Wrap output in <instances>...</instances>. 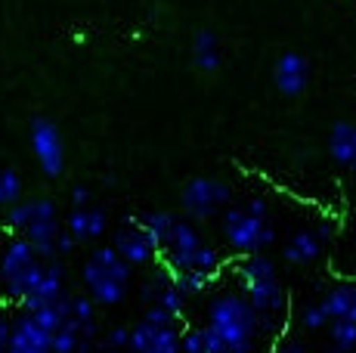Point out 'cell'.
I'll use <instances>...</instances> for the list:
<instances>
[{
  "instance_id": "cell-31",
  "label": "cell",
  "mask_w": 356,
  "mask_h": 353,
  "mask_svg": "<svg viewBox=\"0 0 356 353\" xmlns=\"http://www.w3.org/2000/svg\"><path fill=\"white\" fill-rule=\"evenodd\" d=\"M319 353H347V350H341V347H334V344H328V347L319 350Z\"/></svg>"
},
{
  "instance_id": "cell-5",
  "label": "cell",
  "mask_w": 356,
  "mask_h": 353,
  "mask_svg": "<svg viewBox=\"0 0 356 353\" xmlns=\"http://www.w3.org/2000/svg\"><path fill=\"white\" fill-rule=\"evenodd\" d=\"M44 257L22 236H13L0 251V301L6 304H22L31 285L38 282L40 270H44Z\"/></svg>"
},
{
  "instance_id": "cell-23",
  "label": "cell",
  "mask_w": 356,
  "mask_h": 353,
  "mask_svg": "<svg viewBox=\"0 0 356 353\" xmlns=\"http://www.w3.org/2000/svg\"><path fill=\"white\" fill-rule=\"evenodd\" d=\"M328 341H332L334 347L353 353L356 350V322L353 319H334V322H328Z\"/></svg>"
},
{
  "instance_id": "cell-8",
  "label": "cell",
  "mask_w": 356,
  "mask_h": 353,
  "mask_svg": "<svg viewBox=\"0 0 356 353\" xmlns=\"http://www.w3.org/2000/svg\"><path fill=\"white\" fill-rule=\"evenodd\" d=\"M29 142H31V155L38 161L40 174L47 180H59L65 174V140L63 131L53 118L47 115H38L29 124Z\"/></svg>"
},
{
  "instance_id": "cell-11",
  "label": "cell",
  "mask_w": 356,
  "mask_h": 353,
  "mask_svg": "<svg viewBox=\"0 0 356 353\" xmlns=\"http://www.w3.org/2000/svg\"><path fill=\"white\" fill-rule=\"evenodd\" d=\"M183 325L186 322H140L130 325L127 353H183Z\"/></svg>"
},
{
  "instance_id": "cell-26",
  "label": "cell",
  "mask_w": 356,
  "mask_h": 353,
  "mask_svg": "<svg viewBox=\"0 0 356 353\" xmlns=\"http://www.w3.org/2000/svg\"><path fill=\"white\" fill-rule=\"evenodd\" d=\"M13 304L0 301V353H6L10 347V331H13Z\"/></svg>"
},
{
  "instance_id": "cell-21",
  "label": "cell",
  "mask_w": 356,
  "mask_h": 353,
  "mask_svg": "<svg viewBox=\"0 0 356 353\" xmlns=\"http://www.w3.org/2000/svg\"><path fill=\"white\" fill-rule=\"evenodd\" d=\"M22 199V174L13 167H0V211Z\"/></svg>"
},
{
  "instance_id": "cell-27",
  "label": "cell",
  "mask_w": 356,
  "mask_h": 353,
  "mask_svg": "<svg viewBox=\"0 0 356 353\" xmlns=\"http://www.w3.org/2000/svg\"><path fill=\"white\" fill-rule=\"evenodd\" d=\"M198 353H229V347L214 335V331L202 325V350H198Z\"/></svg>"
},
{
  "instance_id": "cell-9",
  "label": "cell",
  "mask_w": 356,
  "mask_h": 353,
  "mask_svg": "<svg viewBox=\"0 0 356 353\" xmlns=\"http://www.w3.org/2000/svg\"><path fill=\"white\" fill-rule=\"evenodd\" d=\"M112 248L118 251L134 270H146V267H152V263L161 261L159 242H155L152 233L143 227L140 217H124V220L115 227Z\"/></svg>"
},
{
  "instance_id": "cell-6",
  "label": "cell",
  "mask_w": 356,
  "mask_h": 353,
  "mask_svg": "<svg viewBox=\"0 0 356 353\" xmlns=\"http://www.w3.org/2000/svg\"><path fill=\"white\" fill-rule=\"evenodd\" d=\"M220 236L229 254L248 257V254H264L276 242V229H273L270 217L251 214L245 205H229L220 214Z\"/></svg>"
},
{
  "instance_id": "cell-7",
  "label": "cell",
  "mask_w": 356,
  "mask_h": 353,
  "mask_svg": "<svg viewBox=\"0 0 356 353\" xmlns=\"http://www.w3.org/2000/svg\"><path fill=\"white\" fill-rule=\"evenodd\" d=\"M232 205V186L220 176H189L180 189V208L189 220H211Z\"/></svg>"
},
{
  "instance_id": "cell-13",
  "label": "cell",
  "mask_w": 356,
  "mask_h": 353,
  "mask_svg": "<svg viewBox=\"0 0 356 353\" xmlns=\"http://www.w3.org/2000/svg\"><path fill=\"white\" fill-rule=\"evenodd\" d=\"M65 229L74 242L81 245H99L102 236L108 233V214L102 205H72L65 214Z\"/></svg>"
},
{
  "instance_id": "cell-16",
  "label": "cell",
  "mask_w": 356,
  "mask_h": 353,
  "mask_svg": "<svg viewBox=\"0 0 356 353\" xmlns=\"http://www.w3.org/2000/svg\"><path fill=\"white\" fill-rule=\"evenodd\" d=\"M332 233H334L332 223H323V227H313V229H298L285 242L282 257L291 267H310V263L319 261V254H323L325 242L332 239Z\"/></svg>"
},
{
  "instance_id": "cell-25",
  "label": "cell",
  "mask_w": 356,
  "mask_h": 353,
  "mask_svg": "<svg viewBox=\"0 0 356 353\" xmlns=\"http://www.w3.org/2000/svg\"><path fill=\"white\" fill-rule=\"evenodd\" d=\"M130 344V329L127 325H115V329L102 331V338H97V347L102 353H124Z\"/></svg>"
},
{
  "instance_id": "cell-3",
  "label": "cell",
  "mask_w": 356,
  "mask_h": 353,
  "mask_svg": "<svg viewBox=\"0 0 356 353\" xmlns=\"http://www.w3.org/2000/svg\"><path fill=\"white\" fill-rule=\"evenodd\" d=\"M81 285L97 307H118L134 288V267L108 245H93L81 263Z\"/></svg>"
},
{
  "instance_id": "cell-30",
  "label": "cell",
  "mask_w": 356,
  "mask_h": 353,
  "mask_svg": "<svg viewBox=\"0 0 356 353\" xmlns=\"http://www.w3.org/2000/svg\"><path fill=\"white\" fill-rule=\"evenodd\" d=\"M242 205L248 208L251 214H257V217H270V202L260 199V195H254V199H248V202H242Z\"/></svg>"
},
{
  "instance_id": "cell-12",
  "label": "cell",
  "mask_w": 356,
  "mask_h": 353,
  "mask_svg": "<svg viewBox=\"0 0 356 353\" xmlns=\"http://www.w3.org/2000/svg\"><path fill=\"white\" fill-rule=\"evenodd\" d=\"M6 353H53V331L31 310H19L13 316L10 347Z\"/></svg>"
},
{
  "instance_id": "cell-1",
  "label": "cell",
  "mask_w": 356,
  "mask_h": 353,
  "mask_svg": "<svg viewBox=\"0 0 356 353\" xmlns=\"http://www.w3.org/2000/svg\"><path fill=\"white\" fill-rule=\"evenodd\" d=\"M232 276H236V288L248 297L260 319V335L279 338L285 335V325L291 319V295L285 288L279 267L270 254H248L238 257L232 263Z\"/></svg>"
},
{
  "instance_id": "cell-17",
  "label": "cell",
  "mask_w": 356,
  "mask_h": 353,
  "mask_svg": "<svg viewBox=\"0 0 356 353\" xmlns=\"http://www.w3.org/2000/svg\"><path fill=\"white\" fill-rule=\"evenodd\" d=\"M328 155L338 167L356 174V124L353 121H334L328 131Z\"/></svg>"
},
{
  "instance_id": "cell-28",
  "label": "cell",
  "mask_w": 356,
  "mask_h": 353,
  "mask_svg": "<svg viewBox=\"0 0 356 353\" xmlns=\"http://www.w3.org/2000/svg\"><path fill=\"white\" fill-rule=\"evenodd\" d=\"M270 353H310V350H307L300 341L289 338V335H279V338H276V344L270 347Z\"/></svg>"
},
{
  "instance_id": "cell-10",
  "label": "cell",
  "mask_w": 356,
  "mask_h": 353,
  "mask_svg": "<svg viewBox=\"0 0 356 353\" xmlns=\"http://www.w3.org/2000/svg\"><path fill=\"white\" fill-rule=\"evenodd\" d=\"M202 245H204V239H202V233L195 229V223L189 220V217H177L170 236L161 242V263L170 270V273L193 270Z\"/></svg>"
},
{
  "instance_id": "cell-15",
  "label": "cell",
  "mask_w": 356,
  "mask_h": 353,
  "mask_svg": "<svg viewBox=\"0 0 356 353\" xmlns=\"http://www.w3.org/2000/svg\"><path fill=\"white\" fill-rule=\"evenodd\" d=\"M273 87L282 93L285 99H298L310 87V63L304 53L285 50L282 56L273 63Z\"/></svg>"
},
{
  "instance_id": "cell-14",
  "label": "cell",
  "mask_w": 356,
  "mask_h": 353,
  "mask_svg": "<svg viewBox=\"0 0 356 353\" xmlns=\"http://www.w3.org/2000/svg\"><path fill=\"white\" fill-rule=\"evenodd\" d=\"M68 295V270L65 261H47L40 270L38 282L31 285V291L25 295V301L19 304V310H40L47 304H56L59 297Z\"/></svg>"
},
{
  "instance_id": "cell-2",
  "label": "cell",
  "mask_w": 356,
  "mask_h": 353,
  "mask_svg": "<svg viewBox=\"0 0 356 353\" xmlns=\"http://www.w3.org/2000/svg\"><path fill=\"white\" fill-rule=\"evenodd\" d=\"M0 227L13 236L29 239L40 251L44 261H59V236H63L65 223L59 217V205L50 195H34V199H19L6 211H0Z\"/></svg>"
},
{
  "instance_id": "cell-20",
  "label": "cell",
  "mask_w": 356,
  "mask_h": 353,
  "mask_svg": "<svg viewBox=\"0 0 356 353\" xmlns=\"http://www.w3.org/2000/svg\"><path fill=\"white\" fill-rule=\"evenodd\" d=\"M217 279L208 273H198V270H183V273H174V285L183 291L186 297H198V295H208L211 285Z\"/></svg>"
},
{
  "instance_id": "cell-22",
  "label": "cell",
  "mask_w": 356,
  "mask_h": 353,
  "mask_svg": "<svg viewBox=\"0 0 356 353\" xmlns=\"http://www.w3.org/2000/svg\"><path fill=\"white\" fill-rule=\"evenodd\" d=\"M143 220V227L152 233V239L159 242V248H161V242L170 236V229H174V223H177V214L174 211H149V214H143L140 217Z\"/></svg>"
},
{
  "instance_id": "cell-4",
  "label": "cell",
  "mask_w": 356,
  "mask_h": 353,
  "mask_svg": "<svg viewBox=\"0 0 356 353\" xmlns=\"http://www.w3.org/2000/svg\"><path fill=\"white\" fill-rule=\"evenodd\" d=\"M204 329H211L232 350V347H245V344H257L260 319L242 291L223 288L214 291L208 307H204Z\"/></svg>"
},
{
  "instance_id": "cell-19",
  "label": "cell",
  "mask_w": 356,
  "mask_h": 353,
  "mask_svg": "<svg viewBox=\"0 0 356 353\" xmlns=\"http://www.w3.org/2000/svg\"><path fill=\"white\" fill-rule=\"evenodd\" d=\"M223 63V50H220V40L211 28H198L193 38V65L204 74H214Z\"/></svg>"
},
{
  "instance_id": "cell-32",
  "label": "cell",
  "mask_w": 356,
  "mask_h": 353,
  "mask_svg": "<svg viewBox=\"0 0 356 353\" xmlns=\"http://www.w3.org/2000/svg\"><path fill=\"white\" fill-rule=\"evenodd\" d=\"M353 285H356V276H353Z\"/></svg>"
},
{
  "instance_id": "cell-18",
  "label": "cell",
  "mask_w": 356,
  "mask_h": 353,
  "mask_svg": "<svg viewBox=\"0 0 356 353\" xmlns=\"http://www.w3.org/2000/svg\"><path fill=\"white\" fill-rule=\"evenodd\" d=\"M319 304H323V310L328 313V322H334V319H353L356 322V285H353V279L334 282L332 288L319 297Z\"/></svg>"
},
{
  "instance_id": "cell-24",
  "label": "cell",
  "mask_w": 356,
  "mask_h": 353,
  "mask_svg": "<svg viewBox=\"0 0 356 353\" xmlns=\"http://www.w3.org/2000/svg\"><path fill=\"white\" fill-rule=\"evenodd\" d=\"M298 325L304 331H323V329H328V313L323 310V304H319V301L304 304V307L298 310Z\"/></svg>"
},
{
  "instance_id": "cell-29",
  "label": "cell",
  "mask_w": 356,
  "mask_h": 353,
  "mask_svg": "<svg viewBox=\"0 0 356 353\" xmlns=\"http://www.w3.org/2000/svg\"><path fill=\"white\" fill-rule=\"evenodd\" d=\"M90 202H93L90 186H84V183H78V186H72V205H90Z\"/></svg>"
}]
</instances>
